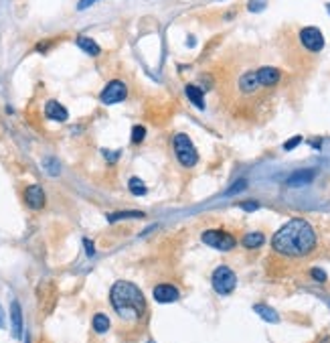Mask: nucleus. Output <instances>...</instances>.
<instances>
[{
	"instance_id": "f257e3e1",
	"label": "nucleus",
	"mask_w": 330,
	"mask_h": 343,
	"mask_svg": "<svg viewBox=\"0 0 330 343\" xmlns=\"http://www.w3.org/2000/svg\"><path fill=\"white\" fill-rule=\"evenodd\" d=\"M316 231L310 222L302 217H294L286 222L271 240L273 250L288 258H304L316 248Z\"/></svg>"
},
{
	"instance_id": "f03ea898",
	"label": "nucleus",
	"mask_w": 330,
	"mask_h": 343,
	"mask_svg": "<svg viewBox=\"0 0 330 343\" xmlns=\"http://www.w3.org/2000/svg\"><path fill=\"white\" fill-rule=\"evenodd\" d=\"M114 311L124 321H138L146 313V298L136 284L128 280H118L109 291Z\"/></svg>"
},
{
	"instance_id": "7ed1b4c3",
	"label": "nucleus",
	"mask_w": 330,
	"mask_h": 343,
	"mask_svg": "<svg viewBox=\"0 0 330 343\" xmlns=\"http://www.w3.org/2000/svg\"><path fill=\"white\" fill-rule=\"evenodd\" d=\"M172 146H174V155H176L178 162H181L183 167H186V169L195 167L197 160H199V153H197L195 144H192V140L186 134H176L172 138Z\"/></svg>"
},
{
	"instance_id": "20e7f679",
	"label": "nucleus",
	"mask_w": 330,
	"mask_h": 343,
	"mask_svg": "<svg viewBox=\"0 0 330 343\" xmlns=\"http://www.w3.org/2000/svg\"><path fill=\"white\" fill-rule=\"evenodd\" d=\"M211 282H213V289L215 293L219 295H229L233 293V289L237 286V276L229 266H219L215 268L213 276H211Z\"/></svg>"
},
{
	"instance_id": "39448f33",
	"label": "nucleus",
	"mask_w": 330,
	"mask_h": 343,
	"mask_svg": "<svg viewBox=\"0 0 330 343\" xmlns=\"http://www.w3.org/2000/svg\"><path fill=\"white\" fill-rule=\"evenodd\" d=\"M201 240L211 246V248H217V250H221V252H227V250H233L235 248V238H233L229 231L225 229H207V231H203V236Z\"/></svg>"
},
{
	"instance_id": "423d86ee",
	"label": "nucleus",
	"mask_w": 330,
	"mask_h": 343,
	"mask_svg": "<svg viewBox=\"0 0 330 343\" xmlns=\"http://www.w3.org/2000/svg\"><path fill=\"white\" fill-rule=\"evenodd\" d=\"M126 95H128V88H126V84L124 81H120V79H114V81H109V84L103 88V91H102V102L105 104V106H112V104H118V102H124L126 100Z\"/></svg>"
},
{
	"instance_id": "0eeeda50",
	"label": "nucleus",
	"mask_w": 330,
	"mask_h": 343,
	"mask_svg": "<svg viewBox=\"0 0 330 343\" xmlns=\"http://www.w3.org/2000/svg\"><path fill=\"white\" fill-rule=\"evenodd\" d=\"M300 43L308 51L318 53L324 49V35L316 29V26H306V29L300 31Z\"/></svg>"
},
{
	"instance_id": "6e6552de",
	"label": "nucleus",
	"mask_w": 330,
	"mask_h": 343,
	"mask_svg": "<svg viewBox=\"0 0 330 343\" xmlns=\"http://www.w3.org/2000/svg\"><path fill=\"white\" fill-rule=\"evenodd\" d=\"M154 298H156V303H160V305H170V303H174V300H178V289L174 284H158V286H154Z\"/></svg>"
},
{
	"instance_id": "1a4fd4ad",
	"label": "nucleus",
	"mask_w": 330,
	"mask_h": 343,
	"mask_svg": "<svg viewBox=\"0 0 330 343\" xmlns=\"http://www.w3.org/2000/svg\"><path fill=\"white\" fill-rule=\"evenodd\" d=\"M257 79H259V84L261 88H273V86H278L280 84V79H282V71L276 69V67H259L257 69Z\"/></svg>"
},
{
	"instance_id": "9d476101",
	"label": "nucleus",
	"mask_w": 330,
	"mask_h": 343,
	"mask_svg": "<svg viewBox=\"0 0 330 343\" xmlns=\"http://www.w3.org/2000/svg\"><path fill=\"white\" fill-rule=\"evenodd\" d=\"M24 201H26V205H29L31 209H41V207L45 205V193H43V189H41L39 185L26 187V191H24Z\"/></svg>"
},
{
	"instance_id": "9b49d317",
	"label": "nucleus",
	"mask_w": 330,
	"mask_h": 343,
	"mask_svg": "<svg viewBox=\"0 0 330 343\" xmlns=\"http://www.w3.org/2000/svg\"><path fill=\"white\" fill-rule=\"evenodd\" d=\"M261 88L259 84V79H257V71H245L241 77H239V90L247 95H251L255 93L257 90Z\"/></svg>"
},
{
	"instance_id": "f8f14e48",
	"label": "nucleus",
	"mask_w": 330,
	"mask_h": 343,
	"mask_svg": "<svg viewBox=\"0 0 330 343\" xmlns=\"http://www.w3.org/2000/svg\"><path fill=\"white\" fill-rule=\"evenodd\" d=\"M45 116H47L49 120H55V122H65L67 118H69L67 110H65L59 102H55V100L47 102V106H45Z\"/></svg>"
},
{
	"instance_id": "ddd939ff",
	"label": "nucleus",
	"mask_w": 330,
	"mask_h": 343,
	"mask_svg": "<svg viewBox=\"0 0 330 343\" xmlns=\"http://www.w3.org/2000/svg\"><path fill=\"white\" fill-rule=\"evenodd\" d=\"M316 177V171L314 169H306V171H296L292 177H288L286 185L288 187H302V185H308L312 179Z\"/></svg>"
},
{
	"instance_id": "4468645a",
	"label": "nucleus",
	"mask_w": 330,
	"mask_h": 343,
	"mask_svg": "<svg viewBox=\"0 0 330 343\" xmlns=\"http://www.w3.org/2000/svg\"><path fill=\"white\" fill-rule=\"evenodd\" d=\"M10 321H12V333H15V337H21L22 335V313H21V305L17 300L10 307Z\"/></svg>"
},
{
	"instance_id": "2eb2a0df",
	"label": "nucleus",
	"mask_w": 330,
	"mask_h": 343,
	"mask_svg": "<svg viewBox=\"0 0 330 343\" xmlns=\"http://www.w3.org/2000/svg\"><path fill=\"white\" fill-rule=\"evenodd\" d=\"M185 93H186V98L195 104L199 110H203L205 108V91L201 90V88H197V86H186L185 88Z\"/></svg>"
},
{
	"instance_id": "dca6fc26",
	"label": "nucleus",
	"mask_w": 330,
	"mask_h": 343,
	"mask_svg": "<svg viewBox=\"0 0 330 343\" xmlns=\"http://www.w3.org/2000/svg\"><path fill=\"white\" fill-rule=\"evenodd\" d=\"M253 311L259 315L261 319L264 321H268V323H278L280 321V315L273 311L271 307H268V305H264V303H259V305H253Z\"/></svg>"
},
{
	"instance_id": "f3484780",
	"label": "nucleus",
	"mask_w": 330,
	"mask_h": 343,
	"mask_svg": "<svg viewBox=\"0 0 330 343\" xmlns=\"http://www.w3.org/2000/svg\"><path fill=\"white\" fill-rule=\"evenodd\" d=\"M266 242V238H264V234L261 231H251V234H245L243 236V246L247 250H255V248H259L261 244Z\"/></svg>"
},
{
	"instance_id": "a211bd4d",
	"label": "nucleus",
	"mask_w": 330,
	"mask_h": 343,
	"mask_svg": "<svg viewBox=\"0 0 330 343\" xmlns=\"http://www.w3.org/2000/svg\"><path fill=\"white\" fill-rule=\"evenodd\" d=\"M142 217H144L142 211H118V213H109L107 222L116 224V222H120V219H142Z\"/></svg>"
},
{
	"instance_id": "6ab92c4d",
	"label": "nucleus",
	"mask_w": 330,
	"mask_h": 343,
	"mask_svg": "<svg viewBox=\"0 0 330 343\" xmlns=\"http://www.w3.org/2000/svg\"><path fill=\"white\" fill-rule=\"evenodd\" d=\"M77 45L81 47V49H83L85 53H89V55H93V57H95V55H100V45L98 43H95V41H91V39H87V37H79L77 39Z\"/></svg>"
},
{
	"instance_id": "aec40b11",
	"label": "nucleus",
	"mask_w": 330,
	"mask_h": 343,
	"mask_svg": "<svg viewBox=\"0 0 330 343\" xmlns=\"http://www.w3.org/2000/svg\"><path fill=\"white\" fill-rule=\"evenodd\" d=\"M91 323H93V329H95L98 333H105L107 329H109V319H107V315H103V313H98V315H95Z\"/></svg>"
},
{
	"instance_id": "412c9836",
	"label": "nucleus",
	"mask_w": 330,
	"mask_h": 343,
	"mask_svg": "<svg viewBox=\"0 0 330 343\" xmlns=\"http://www.w3.org/2000/svg\"><path fill=\"white\" fill-rule=\"evenodd\" d=\"M128 187H130V191L134 195H146V185H144V181L138 179V177H132Z\"/></svg>"
},
{
	"instance_id": "4be33fe9",
	"label": "nucleus",
	"mask_w": 330,
	"mask_h": 343,
	"mask_svg": "<svg viewBox=\"0 0 330 343\" xmlns=\"http://www.w3.org/2000/svg\"><path fill=\"white\" fill-rule=\"evenodd\" d=\"M144 136H146V128H144V126L138 124V126L132 128V142H134V144H140V142L144 140Z\"/></svg>"
},
{
	"instance_id": "5701e85b",
	"label": "nucleus",
	"mask_w": 330,
	"mask_h": 343,
	"mask_svg": "<svg viewBox=\"0 0 330 343\" xmlns=\"http://www.w3.org/2000/svg\"><path fill=\"white\" fill-rule=\"evenodd\" d=\"M239 207L245 209V211H255V209H259V203L257 201H241Z\"/></svg>"
},
{
	"instance_id": "b1692460",
	"label": "nucleus",
	"mask_w": 330,
	"mask_h": 343,
	"mask_svg": "<svg viewBox=\"0 0 330 343\" xmlns=\"http://www.w3.org/2000/svg\"><path fill=\"white\" fill-rule=\"evenodd\" d=\"M245 185H247V181H245V179H239L235 185H231V189L227 191V195H231V193H239L241 189H245Z\"/></svg>"
},
{
	"instance_id": "393cba45",
	"label": "nucleus",
	"mask_w": 330,
	"mask_h": 343,
	"mask_svg": "<svg viewBox=\"0 0 330 343\" xmlns=\"http://www.w3.org/2000/svg\"><path fill=\"white\" fill-rule=\"evenodd\" d=\"M45 167L49 169L51 175H59V167H57V162H55L53 159H47V160H45Z\"/></svg>"
},
{
	"instance_id": "a878e982",
	"label": "nucleus",
	"mask_w": 330,
	"mask_h": 343,
	"mask_svg": "<svg viewBox=\"0 0 330 343\" xmlns=\"http://www.w3.org/2000/svg\"><path fill=\"white\" fill-rule=\"evenodd\" d=\"M300 142H302V136H294V138H290V140L284 144V148H286V150H292V148H296Z\"/></svg>"
},
{
	"instance_id": "bb28decb",
	"label": "nucleus",
	"mask_w": 330,
	"mask_h": 343,
	"mask_svg": "<svg viewBox=\"0 0 330 343\" xmlns=\"http://www.w3.org/2000/svg\"><path fill=\"white\" fill-rule=\"evenodd\" d=\"M312 276L318 280V282H324V280H326V272L320 270V268H312Z\"/></svg>"
},
{
	"instance_id": "cd10ccee",
	"label": "nucleus",
	"mask_w": 330,
	"mask_h": 343,
	"mask_svg": "<svg viewBox=\"0 0 330 343\" xmlns=\"http://www.w3.org/2000/svg\"><path fill=\"white\" fill-rule=\"evenodd\" d=\"M264 4H266V0H251L249 2V10H259V8H264Z\"/></svg>"
},
{
	"instance_id": "c85d7f7f",
	"label": "nucleus",
	"mask_w": 330,
	"mask_h": 343,
	"mask_svg": "<svg viewBox=\"0 0 330 343\" xmlns=\"http://www.w3.org/2000/svg\"><path fill=\"white\" fill-rule=\"evenodd\" d=\"M93 2H98V0H79L77 10H85V8H87V6H91Z\"/></svg>"
},
{
	"instance_id": "c756f323",
	"label": "nucleus",
	"mask_w": 330,
	"mask_h": 343,
	"mask_svg": "<svg viewBox=\"0 0 330 343\" xmlns=\"http://www.w3.org/2000/svg\"><path fill=\"white\" fill-rule=\"evenodd\" d=\"M83 246H85V252H87V256H93V254H95V250H93V244H91L87 238L83 240Z\"/></svg>"
},
{
	"instance_id": "7c9ffc66",
	"label": "nucleus",
	"mask_w": 330,
	"mask_h": 343,
	"mask_svg": "<svg viewBox=\"0 0 330 343\" xmlns=\"http://www.w3.org/2000/svg\"><path fill=\"white\" fill-rule=\"evenodd\" d=\"M148 343H154V341H148Z\"/></svg>"
},
{
	"instance_id": "2f4dec72",
	"label": "nucleus",
	"mask_w": 330,
	"mask_h": 343,
	"mask_svg": "<svg viewBox=\"0 0 330 343\" xmlns=\"http://www.w3.org/2000/svg\"><path fill=\"white\" fill-rule=\"evenodd\" d=\"M324 343H330V341H324Z\"/></svg>"
}]
</instances>
